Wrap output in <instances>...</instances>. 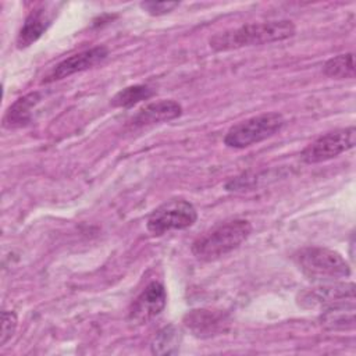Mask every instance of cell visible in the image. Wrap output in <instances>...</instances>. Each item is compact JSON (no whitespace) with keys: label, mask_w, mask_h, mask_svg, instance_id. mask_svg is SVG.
Wrapping results in <instances>:
<instances>
[{"label":"cell","mask_w":356,"mask_h":356,"mask_svg":"<svg viewBox=\"0 0 356 356\" xmlns=\"http://www.w3.org/2000/svg\"><path fill=\"white\" fill-rule=\"evenodd\" d=\"M295 32L296 28L289 19L253 22L218 32L209 39V44L214 51H228L248 46L281 42L292 38Z\"/></svg>","instance_id":"obj_1"},{"label":"cell","mask_w":356,"mask_h":356,"mask_svg":"<svg viewBox=\"0 0 356 356\" xmlns=\"http://www.w3.org/2000/svg\"><path fill=\"white\" fill-rule=\"evenodd\" d=\"M252 224L243 218L224 221L199 236L191 246L192 254L202 261H214L239 248L250 235Z\"/></svg>","instance_id":"obj_2"},{"label":"cell","mask_w":356,"mask_h":356,"mask_svg":"<svg viewBox=\"0 0 356 356\" xmlns=\"http://www.w3.org/2000/svg\"><path fill=\"white\" fill-rule=\"evenodd\" d=\"M299 270L314 281H337L350 275V267L343 256L328 248L312 246L299 250L295 254Z\"/></svg>","instance_id":"obj_3"},{"label":"cell","mask_w":356,"mask_h":356,"mask_svg":"<svg viewBox=\"0 0 356 356\" xmlns=\"http://www.w3.org/2000/svg\"><path fill=\"white\" fill-rule=\"evenodd\" d=\"M284 124L285 120L282 114L275 111L246 118L232 125L227 131L224 136V145L231 149H245L257 145L278 134Z\"/></svg>","instance_id":"obj_4"},{"label":"cell","mask_w":356,"mask_h":356,"mask_svg":"<svg viewBox=\"0 0 356 356\" xmlns=\"http://www.w3.org/2000/svg\"><path fill=\"white\" fill-rule=\"evenodd\" d=\"M197 220L195 206L184 199H171L152 211L146 220V228L152 235L160 236L172 229H185Z\"/></svg>","instance_id":"obj_5"},{"label":"cell","mask_w":356,"mask_h":356,"mask_svg":"<svg viewBox=\"0 0 356 356\" xmlns=\"http://www.w3.org/2000/svg\"><path fill=\"white\" fill-rule=\"evenodd\" d=\"M355 145L356 128L352 125L318 136L302 150L300 157L306 164H317L353 149Z\"/></svg>","instance_id":"obj_6"},{"label":"cell","mask_w":356,"mask_h":356,"mask_svg":"<svg viewBox=\"0 0 356 356\" xmlns=\"http://www.w3.org/2000/svg\"><path fill=\"white\" fill-rule=\"evenodd\" d=\"M167 305V292L163 284L153 281L132 302L128 312V321L132 325H143L157 317Z\"/></svg>","instance_id":"obj_7"},{"label":"cell","mask_w":356,"mask_h":356,"mask_svg":"<svg viewBox=\"0 0 356 356\" xmlns=\"http://www.w3.org/2000/svg\"><path fill=\"white\" fill-rule=\"evenodd\" d=\"M355 300L353 282H328L303 292L299 298V305L305 309L330 307Z\"/></svg>","instance_id":"obj_8"},{"label":"cell","mask_w":356,"mask_h":356,"mask_svg":"<svg viewBox=\"0 0 356 356\" xmlns=\"http://www.w3.org/2000/svg\"><path fill=\"white\" fill-rule=\"evenodd\" d=\"M108 56V49L106 46H95L72 54L63 61H60L43 79V83L56 82L64 78H68L76 72L86 71L93 68L97 64H102Z\"/></svg>","instance_id":"obj_9"},{"label":"cell","mask_w":356,"mask_h":356,"mask_svg":"<svg viewBox=\"0 0 356 356\" xmlns=\"http://www.w3.org/2000/svg\"><path fill=\"white\" fill-rule=\"evenodd\" d=\"M184 325L193 337L206 339L227 331L229 318L221 310L193 309L184 316Z\"/></svg>","instance_id":"obj_10"},{"label":"cell","mask_w":356,"mask_h":356,"mask_svg":"<svg viewBox=\"0 0 356 356\" xmlns=\"http://www.w3.org/2000/svg\"><path fill=\"white\" fill-rule=\"evenodd\" d=\"M51 4H40L33 8L25 18L18 35H17V47L26 49L33 44L51 25L56 11L49 10Z\"/></svg>","instance_id":"obj_11"},{"label":"cell","mask_w":356,"mask_h":356,"mask_svg":"<svg viewBox=\"0 0 356 356\" xmlns=\"http://www.w3.org/2000/svg\"><path fill=\"white\" fill-rule=\"evenodd\" d=\"M182 114V106L175 100H159L146 104L142 107L131 120V125L136 127H146L160 122L171 121Z\"/></svg>","instance_id":"obj_12"},{"label":"cell","mask_w":356,"mask_h":356,"mask_svg":"<svg viewBox=\"0 0 356 356\" xmlns=\"http://www.w3.org/2000/svg\"><path fill=\"white\" fill-rule=\"evenodd\" d=\"M42 95L39 92H31L19 99H17L6 111L3 117L4 128H19L26 125L32 118V111L40 102Z\"/></svg>","instance_id":"obj_13"},{"label":"cell","mask_w":356,"mask_h":356,"mask_svg":"<svg viewBox=\"0 0 356 356\" xmlns=\"http://www.w3.org/2000/svg\"><path fill=\"white\" fill-rule=\"evenodd\" d=\"M320 323L325 330L330 331H343L355 327V305L341 303L327 307L321 316Z\"/></svg>","instance_id":"obj_14"},{"label":"cell","mask_w":356,"mask_h":356,"mask_svg":"<svg viewBox=\"0 0 356 356\" xmlns=\"http://www.w3.org/2000/svg\"><path fill=\"white\" fill-rule=\"evenodd\" d=\"M153 95H154V90L147 85H131L118 90L113 96L110 103L113 107L129 108L142 100L150 99Z\"/></svg>","instance_id":"obj_15"},{"label":"cell","mask_w":356,"mask_h":356,"mask_svg":"<svg viewBox=\"0 0 356 356\" xmlns=\"http://www.w3.org/2000/svg\"><path fill=\"white\" fill-rule=\"evenodd\" d=\"M181 332L174 325L164 327L154 337L150 349L154 355H174L179 350Z\"/></svg>","instance_id":"obj_16"},{"label":"cell","mask_w":356,"mask_h":356,"mask_svg":"<svg viewBox=\"0 0 356 356\" xmlns=\"http://www.w3.org/2000/svg\"><path fill=\"white\" fill-rule=\"evenodd\" d=\"M324 75L335 79H345L355 76V61L353 53L338 54L328 58L323 67Z\"/></svg>","instance_id":"obj_17"},{"label":"cell","mask_w":356,"mask_h":356,"mask_svg":"<svg viewBox=\"0 0 356 356\" xmlns=\"http://www.w3.org/2000/svg\"><path fill=\"white\" fill-rule=\"evenodd\" d=\"M18 325L17 314L11 310L1 312V334H0V346H4L15 334Z\"/></svg>","instance_id":"obj_18"},{"label":"cell","mask_w":356,"mask_h":356,"mask_svg":"<svg viewBox=\"0 0 356 356\" xmlns=\"http://www.w3.org/2000/svg\"><path fill=\"white\" fill-rule=\"evenodd\" d=\"M139 6L145 13L153 17H159V15L171 13L174 8L179 6V3L178 1H142Z\"/></svg>","instance_id":"obj_19"}]
</instances>
